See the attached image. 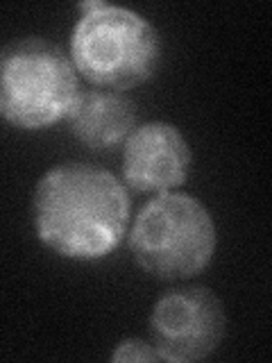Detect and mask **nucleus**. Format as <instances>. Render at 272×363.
<instances>
[{"label": "nucleus", "mask_w": 272, "mask_h": 363, "mask_svg": "<svg viewBox=\"0 0 272 363\" xmlns=\"http://www.w3.org/2000/svg\"><path fill=\"white\" fill-rule=\"evenodd\" d=\"M113 363H143V361H162L157 354L154 345L150 343V340L145 338H123L120 343L113 347L111 357H109Z\"/></svg>", "instance_id": "8"}, {"label": "nucleus", "mask_w": 272, "mask_h": 363, "mask_svg": "<svg viewBox=\"0 0 272 363\" xmlns=\"http://www.w3.org/2000/svg\"><path fill=\"white\" fill-rule=\"evenodd\" d=\"M120 182L139 193H168L186 184L193 152L177 125L147 121L125 139Z\"/></svg>", "instance_id": "6"}, {"label": "nucleus", "mask_w": 272, "mask_h": 363, "mask_svg": "<svg viewBox=\"0 0 272 363\" xmlns=\"http://www.w3.org/2000/svg\"><path fill=\"white\" fill-rule=\"evenodd\" d=\"M227 329L222 300L207 286L170 289L150 313V343L162 361L193 363L220 347Z\"/></svg>", "instance_id": "5"}, {"label": "nucleus", "mask_w": 272, "mask_h": 363, "mask_svg": "<svg viewBox=\"0 0 272 363\" xmlns=\"http://www.w3.org/2000/svg\"><path fill=\"white\" fill-rule=\"evenodd\" d=\"M68 57L77 75L98 89L130 91L162 66V37L143 14L105 0L79 3Z\"/></svg>", "instance_id": "2"}, {"label": "nucleus", "mask_w": 272, "mask_h": 363, "mask_svg": "<svg viewBox=\"0 0 272 363\" xmlns=\"http://www.w3.org/2000/svg\"><path fill=\"white\" fill-rule=\"evenodd\" d=\"M79 94V75L55 41L28 34L0 45V118L18 130H45L66 121Z\"/></svg>", "instance_id": "4"}, {"label": "nucleus", "mask_w": 272, "mask_h": 363, "mask_svg": "<svg viewBox=\"0 0 272 363\" xmlns=\"http://www.w3.org/2000/svg\"><path fill=\"white\" fill-rule=\"evenodd\" d=\"M128 186L107 168L64 162L39 177L32 193V227L39 241L64 259L98 261L128 234Z\"/></svg>", "instance_id": "1"}, {"label": "nucleus", "mask_w": 272, "mask_h": 363, "mask_svg": "<svg viewBox=\"0 0 272 363\" xmlns=\"http://www.w3.org/2000/svg\"><path fill=\"white\" fill-rule=\"evenodd\" d=\"M136 266L157 279H191L207 270L218 247V227L200 198L181 191L159 193L130 227Z\"/></svg>", "instance_id": "3"}, {"label": "nucleus", "mask_w": 272, "mask_h": 363, "mask_svg": "<svg viewBox=\"0 0 272 363\" xmlns=\"http://www.w3.org/2000/svg\"><path fill=\"white\" fill-rule=\"evenodd\" d=\"M136 105L125 91L79 89L66 116L68 132L91 150H113L136 128Z\"/></svg>", "instance_id": "7"}]
</instances>
